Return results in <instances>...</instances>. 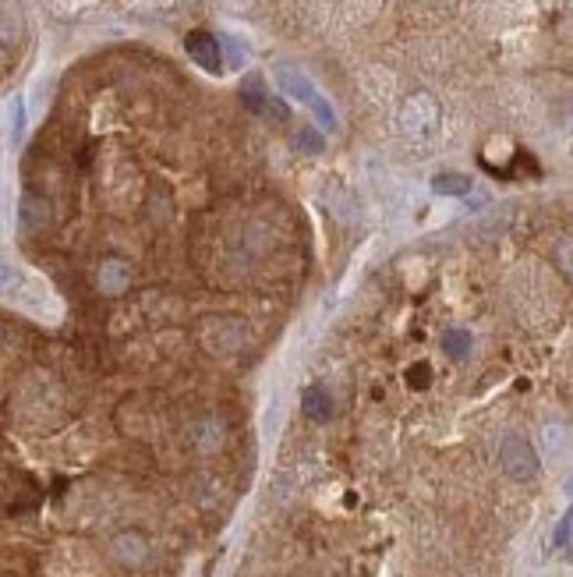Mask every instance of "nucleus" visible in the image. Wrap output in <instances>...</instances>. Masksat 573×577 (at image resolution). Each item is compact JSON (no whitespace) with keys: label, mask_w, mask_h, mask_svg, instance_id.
Listing matches in <instances>:
<instances>
[{"label":"nucleus","mask_w":573,"mask_h":577,"mask_svg":"<svg viewBox=\"0 0 573 577\" xmlns=\"http://www.w3.org/2000/svg\"><path fill=\"white\" fill-rule=\"evenodd\" d=\"M279 85H283V88H286L294 99H301V103H304V106H308V110H311V113H315V117H318L325 127H332V124H336L332 106L322 99V92H318V88H315V85H311L304 74H297V71H286V67H283V71H279Z\"/></svg>","instance_id":"nucleus-1"},{"label":"nucleus","mask_w":573,"mask_h":577,"mask_svg":"<svg viewBox=\"0 0 573 577\" xmlns=\"http://www.w3.org/2000/svg\"><path fill=\"white\" fill-rule=\"evenodd\" d=\"M499 460L513 478H531L538 471V457L523 439H506L502 450H499Z\"/></svg>","instance_id":"nucleus-2"},{"label":"nucleus","mask_w":573,"mask_h":577,"mask_svg":"<svg viewBox=\"0 0 573 577\" xmlns=\"http://www.w3.org/2000/svg\"><path fill=\"white\" fill-rule=\"evenodd\" d=\"M435 120H439V106H435L428 96L410 99V103L403 106V113H400V124H403L407 131H414V135H428V131L435 127Z\"/></svg>","instance_id":"nucleus-3"},{"label":"nucleus","mask_w":573,"mask_h":577,"mask_svg":"<svg viewBox=\"0 0 573 577\" xmlns=\"http://www.w3.org/2000/svg\"><path fill=\"white\" fill-rule=\"evenodd\" d=\"M184 46H187V53H191V60H195L198 67H205V71H219V67H223L216 35H209V32H191V35L184 39Z\"/></svg>","instance_id":"nucleus-4"},{"label":"nucleus","mask_w":573,"mask_h":577,"mask_svg":"<svg viewBox=\"0 0 573 577\" xmlns=\"http://www.w3.org/2000/svg\"><path fill=\"white\" fill-rule=\"evenodd\" d=\"M113 549H117V556H120L124 563H141V559L149 556V545H145L141 535H117V538H113Z\"/></svg>","instance_id":"nucleus-5"},{"label":"nucleus","mask_w":573,"mask_h":577,"mask_svg":"<svg viewBox=\"0 0 573 577\" xmlns=\"http://www.w3.org/2000/svg\"><path fill=\"white\" fill-rule=\"evenodd\" d=\"M470 188V181L467 177H460V173H439L435 177V191H446V195H463Z\"/></svg>","instance_id":"nucleus-6"},{"label":"nucleus","mask_w":573,"mask_h":577,"mask_svg":"<svg viewBox=\"0 0 573 577\" xmlns=\"http://www.w3.org/2000/svg\"><path fill=\"white\" fill-rule=\"evenodd\" d=\"M18 290H21V273L7 258H0V294H18Z\"/></svg>","instance_id":"nucleus-7"},{"label":"nucleus","mask_w":573,"mask_h":577,"mask_svg":"<svg viewBox=\"0 0 573 577\" xmlns=\"http://www.w3.org/2000/svg\"><path fill=\"white\" fill-rule=\"evenodd\" d=\"M304 411H308L311 418H325V414H329V396H322L318 389H308V393H304Z\"/></svg>","instance_id":"nucleus-8"}]
</instances>
